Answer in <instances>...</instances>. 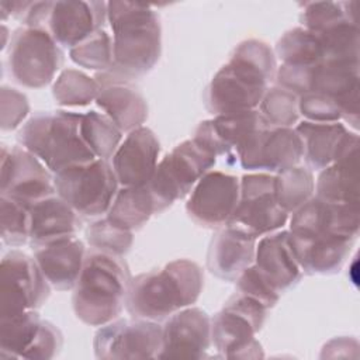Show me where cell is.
<instances>
[{"label":"cell","instance_id":"obj_1","mask_svg":"<svg viewBox=\"0 0 360 360\" xmlns=\"http://www.w3.org/2000/svg\"><path fill=\"white\" fill-rule=\"evenodd\" d=\"M276 72L271 48L263 41L246 39L205 87L204 104L214 117L257 110Z\"/></svg>","mask_w":360,"mask_h":360},{"label":"cell","instance_id":"obj_2","mask_svg":"<svg viewBox=\"0 0 360 360\" xmlns=\"http://www.w3.org/2000/svg\"><path fill=\"white\" fill-rule=\"evenodd\" d=\"M107 20L112 30V68L103 72L131 82L148 73L159 60L162 28L156 11L146 4L108 1Z\"/></svg>","mask_w":360,"mask_h":360},{"label":"cell","instance_id":"obj_3","mask_svg":"<svg viewBox=\"0 0 360 360\" xmlns=\"http://www.w3.org/2000/svg\"><path fill=\"white\" fill-rule=\"evenodd\" d=\"M202 281V270L195 262L176 259L159 270L134 277L125 307L134 318L159 322L191 307L201 294Z\"/></svg>","mask_w":360,"mask_h":360},{"label":"cell","instance_id":"obj_4","mask_svg":"<svg viewBox=\"0 0 360 360\" xmlns=\"http://www.w3.org/2000/svg\"><path fill=\"white\" fill-rule=\"evenodd\" d=\"M131 280L122 256L90 248L73 288L76 316L90 326H103L117 319L125 307Z\"/></svg>","mask_w":360,"mask_h":360},{"label":"cell","instance_id":"obj_5","mask_svg":"<svg viewBox=\"0 0 360 360\" xmlns=\"http://www.w3.org/2000/svg\"><path fill=\"white\" fill-rule=\"evenodd\" d=\"M82 114L65 110L39 111L22 124L17 139L53 174L97 159L80 132Z\"/></svg>","mask_w":360,"mask_h":360},{"label":"cell","instance_id":"obj_6","mask_svg":"<svg viewBox=\"0 0 360 360\" xmlns=\"http://www.w3.org/2000/svg\"><path fill=\"white\" fill-rule=\"evenodd\" d=\"M267 308L256 300L235 292L219 312L211 318V343L221 357L259 359L262 345L256 333L262 329Z\"/></svg>","mask_w":360,"mask_h":360},{"label":"cell","instance_id":"obj_7","mask_svg":"<svg viewBox=\"0 0 360 360\" xmlns=\"http://www.w3.org/2000/svg\"><path fill=\"white\" fill-rule=\"evenodd\" d=\"M215 162L217 156L193 138L183 141L167 153L146 184L153 197L156 214L186 197Z\"/></svg>","mask_w":360,"mask_h":360},{"label":"cell","instance_id":"obj_8","mask_svg":"<svg viewBox=\"0 0 360 360\" xmlns=\"http://www.w3.org/2000/svg\"><path fill=\"white\" fill-rule=\"evenodd\" d=\"M53 184L56 194L86 218L107 214L118 191L111 163L104 159L63 169L53 174Z\"/></svg>","mask_w":360,"mask_h":360},{"label":"cell","instance_id":"obj_9","mask_svg":"<svg viewBox=\"0 0 360 360\" xmlns=\"http://www.w3.org/2000/svg\"><path fill=\"white\" fill-rule=\"evenodd\" d=\"M7 63L18 84L42 89L62 68L63 52L46 30L21 27L10 37Z\"/></svg>","mask_w":360,"mask_h":360},{"label":"cell","instance_id":"obj_10","mask_svg":"<svg viewBox=\"0 0 360 360\" xmlns=\"http://www.w3.org/2000/svg\"><path fill=\"white\" fill-rule=\"evenodd\" d=\"M287 219L288 212L277 200L276 176L264 172L245 174L239 201L226 225L257 239L283 228Z\"/></svg>","mask_w":360,"mask_h":360},{"label":"cell","instance_id":"obj_11","mask_svg":"<svg viewBox=\"0 0 360 360\" xmlns=\"http://www.w3.org/2000/svg\"><path fill=\"white\" fill-rule=\"evenodd\" d=\"M51 285L34 257L10 250L0 267V316L38 309L49 297Z\"/></svg>","mask_w":360,"mask_h":360},{"label":"cell","instance_id":"obj_12","mask_svg":"<svg viewBox=\"0 0 360 360\" xmlns=\"http://www.w3.org/2000/svg\"><path fill=\"white\" fill-rule=\"evenodd\" d=\"M162 347V326L148 319H114L94 335L93 349L97 359H158Z\"/></svg>","mask_w":360,"mask_h":360},{"label":"cell","instance_id":"obj_13","mask_svg":"<svg viewBox=\"0 0 360 360\" xmlns=\"http://www.w3.org/2000/svg\"><path fill=\"white\" fill-rule=\"evenodd\" d=\"M0 184L1 195L27 207L56 193L53 173L22 146L1 148Z\"/></svg>","mask_w":360,"mask_h":360},{"label":"cell","instance_id":"obj_14","mask_svg":"<svg viewBox=\"0 0 360 360\" xmlns=\"http://www.w3.org/2000/svg\"><path fill=\"white\" fill-rule=\"evenodd\" d=\"M240 180L219 170L205 173L190 191L186 204L190 218L207 228L226 225L239 201Z\"/></svg>","mask_w":360,"mask_h":360},{"label":"cell","instance_id":"obj_15","mask_svg":"<svg viewBox=\"0 0 360 360\" xmlns=\"http://www.w3.org/2000/svg\"><path fill=\"white\" fill-rule=\"evenodd\" d=\"M267 127L271 125L259 110L215 115L198 124L193 139L217 158L224 156L229 163H233L246 143Z\"/></svg>","mask_w":360,"mask_h":360},{"label":"cell","instance_id":"obj_16","mask_svg":"<svg viewBox=\"0 0 360 360\" xmlns=\"http://www.w3.org/2000/svg\"><path fill=\"white\" fill-rule=\"evenodd\" d=\"M302 155V142L295 129L267 127L246 143L238 162L246 170L280 173L297 166Z\"/></svg>","mask_w":360,"mask_h":360},{"label":"cell","instance_id":"obj_17","mask_svg":"<svg viewBox=\"0 0 360 360\" xmlns=\"http://www.w3.org/2000/svg\"><path fill=\"white\" fill-rule=\"evenodd\" d=\"M105 20L107 3L104 1H51L44 30L60 46L72 49L103 30Z\"/></svg>","mask_w":360,"mask_h":360},{"label":"cell","instance_id":"obj_18","mask_svg":"<svg viewBox=\"0 0 360 360\" xmlns=\"http://www.w3.org/2000/svg\"><path fill=\"white\" fill-rule=\"evenodd\" d=\"M211 346V318L197 307H186L162 326V347L158 359L205 357Z\"/></svg>","mask_w":360,"mask_h":360},{"label":"cell","instance_id":"obj_19","mask_svg":"<svg viewBox=\"0 0 360 360\" xmlns=\"http://www.w3.org/2000/svg\"><path fill=\"white\" fill-rule=\"evenodd\" d=\"M359 135L347 131L333 162L322 169L316 179V197L332 202L359 204Z\"/></svg>","mask_w":360,"mask_h":360},{"label":"cell","instance_id":"obj_20","mask_svg":"<svg viewBox=\"0 0 360 360\" xmlns=\"http://www.w3.org/2000/svg\"><path fill=\"white\" fill-rule=\"evenodd\" d=\"M160 152V143L148 127L127 134L111 158V167L121 187L143 186L150 180Z\"/></svg>","mask_w":360,"mask_h":360},{"label":"cell","instance_id":"obj_21","mask_svg":"<svg viewBox=\"0 0 360 360\" xmlns=\"http://www.w3.org/2000/svg\"><path fill=\"white\" fill-rule=\"evenodd\" d=\"M290 240L302 271L333 274L350 255L356 238L328 232L288 231Z\"/></svg>","mask_w":360,"mask_h":360},{"label":"cell","instance_id":"obj_22","mask_svg":"<svg viewBox=\"0 0 360 360\" xmlns=\"http://www.w3.org/2000/svg\"><path fill=\"white\" fill-rule=\"evenodd\" d=\"M359 228V204L332 202L316 195L294 211L290 219V231L328 232L357 238Z\"/></svg>","mask_w":360,"mask_h":360},{"label":"cell","instance_id":"obj_23","mask_svg":"<svg viewBox=\"0 0 360 360\" xmlns=\"http://www.w3.org/2000/svg\"><path fill=\"white\" fill-rule=\"evenodd\" d=\"M359 63L323 60L315 66L311 91L333 98L342 120L359 128Z\"/></svg>","mask_w":360,"mask_h":360},{"label":"cell","instance_id":"obj_24","mask_svg":"<svg viewBox=\"0 0 360 360\" xmlns=\"http://www.w3.org/2000/svg\"><path fill=\"white\" fill-rule=\"evenodd\" d=\"M100 84L96 103L122 132H131L148 118V104L141 91L127 80L114 79L105 73L94 77Z\"/></svg>","mask_w":360,"mask_h":360},{"label":"cell","instance_id":"obj_25","mask_svg":"<svg viewBox=\"0 0 360 360\" xmlns=\"http://www.w3.org/2000/svg\"><path fill=\"white\" fill-rule=\"evenodd\" d=\"M253 264L280 294L294 287L302 276L288 231H274L256 242Z\"/></svg>","mask_w":360,"mask_h":360},{"label":"cell","instance_id":"obj_26","mask_svg":"<svg viewBox=\"0 0 360 360\" xmlns=\"http://www.w3.org/2000/svg\"><path fill=\"white\" fill-rule=\"evenodd\" d=\"M256 238L225 225L211 239L207 267L218 278L236 281L255 262Z\"/></svg>","mask_w":360,"mask_h":360},{"label":"cell","instance_id":"obj_27","mask_svg":"<svg viewBox=\"0 0 360 360\" xmlns=\"http://www.w3.org/2000/svg\"><path fill=\"white\" fill-rule=\"evenodd\" d=\"M32 250L38 267L52 288L59 291L75 288L87 252L77 236L63 238Z\"/></svg>","mask_w":360,"mask_h":360},{"label":"cell","instance_id":"obj_28","mask_svg":"<svg viewBox=\"0 0 360 360\" xmlns=\"http://www.w3.org/2000/svg\"><path fill=\"white\" fill-rule=\"evenodd\" d=\"M80 225L79 214L55 193L30 207V245L34 249L76 236Z\"/></svg>","mask_w":360,"mask_h":360},{"label":"cell","instance_id":"obj_29","mask_svg":"<svg viewBox=\"0 0 360 360\" xmlns=\"http://www.w3.org/2000/svg\"><path fill=\"white\" fill-rule=\"evenodd\" d=\"M294 129L302 142V158L315 170H322L333 162L338 148L349 131L339 121L314 122L307 120L300 122Z\"/></svg>","mask_w":360,"mask_h":360},{"label":"cell","instance_id":"obj_30","mask_svg":"<svg viewBox=\"0 0 360 360\" xmlns=\"http://www.w3.org/2000/svg\"><path fill=\"white\" fill-rule=\"evenodd\" d=\"M153 214H156L153 197L146 184L121 187L105 217L115 225L135 231L139 229Z\"/></svg>","mask_w":360,"mask_h":360},{"label":"cell","instance_id":"obj_31","mask_svg":"<svg viewBox=\"0 0 360 360\" xmlns=\"http://www.w3.org/2000/svg\"><path fill=\"white\" fill-rule=\"evenodd\" d=\"M39 325L41 318L37 309L0 316V359H22Z\"/></svg>","mask_w":360,"mask_h":360},{"label":"cell","instance_id":"obj_32","mask_svg":"<svg viewBox=\"0 0 360 360\" xmlns=\"http://www.w3.org/2000/svg\"><path fill=\"white\" fill-rule=\"evenodd\" d=\"M80 132L97 159L110 160L122 142V131L105 114L94 110L82 114Z\"/></svg>","mask_w":360,"mask_h":360},{"label":"cell","instance_id":"obj_33","mask_svg":"<svg viewBox=\"0 0 360 360\" xmlns=\"http://www.w3.org/2000/svg\"><path fill=\"white\" fill-rule=\"evenodd\" d=\"M274 55L281 60V65L314 66L323 62L319 39L302 27L287 31L277 41Z\"/></svg>","mask_w":360,"mask_h":360},{"label":"cell","instance_id":"obj_34","mask_svg":"<svg viewBox=\"0 0 360 360\" xmlns=\"http://www.w3.org/2000/svg\"><path fill=\"white\" fill-rule=\"evenodd\" d=\"M315 181L311 169L294 166L277 173L276 194L280 205L290 214L314 197Z\"/></svg>","mask_w":360,"mask_h":360},{"label":"cell","instance_id":"obj_35","mask_svg":"<svg viewBox=\"0 0 360 360\" xmlns=\"http://www.w3.org/2000/svg\"><path fill=\"white\" fill-rule=\"evenodd\" d=\"M100 84L94 77L77 69H65L53 83L52 96L59 105L83 107L96 101Z\"/></svg>","mask_w":360,"mask_h":360},{"label":"cell","instance_id":"obj_36","mask_svg":"<svg viewBox=\"0 0 360 360\" xmlns=\"http://www.w3.org/2000/svg\"><path fill=\"white\" fill-rule=\"evenodd\" d=\"M259 111L271 127L291 128L300 118L298 96L276 84L266 90Z\"/></svg>","mask_w":360,"mask_h":360},{"label":"cell","instance_id":"obj_37","mask_svg":"<svg viewBox=\"0 0 360 360\" xmlns=\"http://www.w3.org/2000/svg\"><path fill=\"white\" fill-rule=\"evenodd\" d=\"M70 59L86 69L107 72L112 68V38L104 30L94 32L91 37L69 51Z\"/></svg>","mask_w":360,"mask_h":360},{"label":"cell","instance_id":"obj_38","mask_svg":"<svg viewBox=\"0 0 360 360\" xmlns=\"http://www.w3.org/2000/svg\"><path fill=\"white\" fill-rule=\"evenodd\" d=\"M0 228L3 243L15 248L30 240V207L1 195L0 197Z\"/></svg>","mask_w":360,"mask_h":360},{"label":"cell","instance_id":"obj_39","mask_svg":"<svg viewBox=\"0 0 360 360\" xmlns=\"http://www.w3.org/2000/svg\"><path fill=\"white\" fill-rule=\"evenodd\" d=\"M354 1H315L304 4L301 14L302 28L312 34L322 31L323 28L343 20H356Z\"/></svg>","mask_w":360,"mask_h":360},{"label":"cell","instance_id":"obj_40","mask_svg":"<svg viewBox=\"0 0 360 360\" xmlns=\"http://www.w3.org/2000/svg\"><path fill=\"white\" fill-rule=\"evenodd\" d=\"M86 239L94 249L122 256L132 246V232L112 224L107 217L94 221L86 229Z\"/></svg>","mask_w":360,"mask_h":360},{"label":"cell","instance_id":"obj_41","mask_svg":"<svg viewBox=\"0 0 360 360\" xmlns=\"http://www.w3.org/2000/svg\"><path fill=\"white\" fill-rule=\"evenodd\" d=\"M236 292L245 294L256 300L267 309L273 308L280 298V292L264 278V276L256 269L255 264L249 266L238 277Z\"/></svg>","mask_w":360,"mask_h":360},{"label":"cell","instance_id":"obj_42","mask_svg":"<svg viewBox=\"0 0 360 360\" xmlns=\"http://www.w3.org/2000/svg\"><path fill=\"white\" fill-rule=\"evenodd\" d=\"M298 111L314 122H338L342 120V111L338 101L319 93H305L298 97Z\"/></svg>","mask_w":360,"mask_h":360},{"label":"cell","instance_id":"obj_43","mask_svg":"<svg viewBox=\"0 0 360 360\" xmlns=\"http://www.w3.org/2000/svg\"><path fill=\"white\" fill-rule=\"evenodd\" d=\"M28 112L30 104L25 94L7 86L0 89V127L3 131L20 127Z\"/></svg>","mask_w":360,"mask_h":360},{"label":"cell","instance_id":"obj_44","mask_svg":"<svg viewBox=\"0 0 360 360\" xmlns=\"http://www.w3.org/2000/svg\"><path fill=\"white\" fill-rule=\"evenodd\" d=\"M63 345L60 330L49 321H41L35 339L24 353L22 359L49 360L59 354Z\"/></svg>","mask_w":360,"mask_h":360},{"label":"cell","instance_id":"obj_45","mask_svg":"<svg viewBox=\"0 0 360 360\" xmlns=\"http://www.w3.org/2000/svg\"><path fill=\"white\" fill-rule=\"evenodd\" d=\"M7 37H8V30L7 27L3 24L1 25V49L4 51L7 46Z\"/></svg>","mask_w":360,"mask_h":360}]
</instances>
